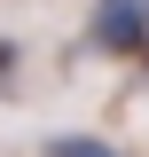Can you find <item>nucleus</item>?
<instances>
[{
	"mask_svg": "<svg viewBox=\"0 0 149 157\" xmlns=\"http://www.w3.org/2000/svg\"><path fill=\"white\" fill-rule=\"evenodd\" d=\"M86 47L94 55H149V0H94L86 16Z\"/></svg>",
	"mask_w": 149,
	"mask_h": 157,
	"instance_id": "f257e3e1",
	"label": "nucleus"
},
{
	"mask_svg": "<svg viewBox=\"0 0 149 157\" xmlns=\"http://www.w3.org/2000/svg\"><path fill=\"white\" fill-rule=\"evenodd\" d=\"M39 157H126V149H110L102 134H47Z\"/></svg>",
	"mask_w": 149,
	"mask_h": 157,
	"instance_id": "f03ea898",
	"label": "nucleus"
},
{
	"mask_svg": "<svg viewBox=\"0 0 149 157\" xmlns=\"http://www.w3.org/2000/svg\"><path fill=\"white\" fill-rule=\"evenodd\" d=\"M8 71H16V39H0V94H8Z\"/></svg>",
	"mask_w": 149,
	"mask_h": 157,
	"instance_id": "7ed1b4c3",
	"label": "nucleus"
}]
</instances>
